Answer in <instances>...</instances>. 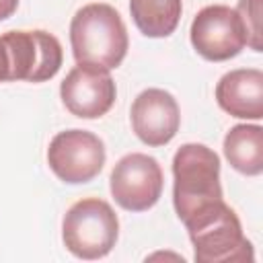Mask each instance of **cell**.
<instances>
[{
    "instance_id": "52a82bcc",
    "label": "cell",
    "mask_w": 263,
    "mask_h": 263,
    "mask_svg": "<svg viewBox=\"0 0 263 263\" xmlns=\"http://www.w3.org/2000/svg\"><path fill=\"white\" fill-rule=\"evenodd\" d=\"M191 43L210 62H226L242 51L247 35L238 12L224 4L201 8L191 23Z\"/></svg>"
},
{
    "instance_id": "30bf717a",
    "label": "cell",
    "mask_w": 263,
    "mask_h": 263,
    "mask_svg": "<svg viewBox=\"0 0 263 263\" xmlns=\"http://www.w3.org/2000/svg\"><path fill=\"white\" fill-rule=\"evenodd\" d=\"M181 123V113L175 97L162 88L142 90L132 105V127L148 146L168 144Z\"/></svg>"
},
{
    "instance_id": "ba28073f",
    "label": "cell",
    "mask_w": 263,
    "mask_h": 263,
    "mask_svg": "<svg viewBox=\"0 0 263 263\" xmlns=\"http://www.w3.org/2000/svg\"><path fill=\"white\" fill-rule=\"evenodd\" d=\"M109 183L113 199L123 210L146 212L160 199L164 177L156 158L132 152L113 166Z\"/></svg>"
},
{
    "instance_id": "7a4b0ae2",
    "label": "cell",
    "mask_w": 263,
    "mask_h": 263,
    "mask_svg": "<svg viewBox=\"0 0 263 263\" xmlns=\"http://www.w3.org/2000/svg\"><path fill=\"white\" fill-rule=\"evenodd\" d=\"M193 242L197 263H240L253 261V245L242 234L238 216L224 199L214 201L183 222Z\"/></svg>"
},
{
    "instance_id": "3957f363",
    "label": "cell",
    "mask_w": 263,
    "mask_h": 263,
    "mask_svg": "<svg viewBox=\"0 0 263 263\" xmlns=\"http://www.w3.org/2000/svg\"><path fill=\"white\" fill-rule=\"evenodd\" d=\"M173 203L179 220L222 199L220 158L203 144H183L173 158Z\"/></svg>"
},
{
    "instance_id": "7c38bea8",
    "label": "cell",
    "mask_w": 263,
    "mask_h": 263,
    "mask_svg": "<svg viewBox=\"0 0 263 263\" xmlns=\"http://www.w3.org/2000/svg\"><path fill=\"white\" fill-rule=\"evenodd\" d=\"M224 156L242 175L255 177L263 171V127L240 123L230 127L224 138Z\"/></svg>"
},
{
    "instance_id": "8fae6325",
    "label": "cell",
    "mask_w": 263,
    "mask_h": 263,
    "mask_svg": "<svg viewBox=\"0 0 263 263\" xmlns=\"http://www.w3.org/2000/svg\"><path fill=\"white\" fill-rule=\"evenodd\" d=\"M218 105L232 117H263V72L257 68H240L224 74L216 84Z\"/></svg>"
},
{
    "instance_id": "9a60e30c",
    "label": "cell",
    "mask_w": 263,
    "mask_h": 263,
    "mask_svg": "<svg viewBox=\"0 0 263 263\" xmlns=\"http://www.w3.org/2000/svg\"><path fill=\"white\" fill-rule=\"evenodd\" d=\"M16 6H18V0H0V21L12 16Z\"/></svg>"
},
{
    "instance_id": "4fadbf2b",
    "label": "cell",
    "mask_w": 263,
    "mask_h": 263,
    "mask_svg": "<svg viewBox=\"0 0 263 263\" xmlns=\"http://www.w3.org/2000/svg\"><path fill=\"white\" fill-rule=\"evenodd\" d=\"M183 0H129V12L146 37H168L181 18Z\"/></svg>"
},
{
    "instance_id": "8992f818",
    "label": "cell",
    "mask_w": 263,
    "mask_h": 263,
    "mask_svg": "<svg viewBox=\"0 0 263 263\" xmlns=\"http://www.w3.org/2000/svg\"><path fill=\"white\" fill-rule=\"evenodd\" d=\"M47 162L60 181L88 183L105 164V146L99 136L86 129H66L49 142Z\"/></svg>"
},
{
    "instance_id": "6da1fadb",
    "label": "cell",
    "mask_w": 263,
    "mask_h": 263,
    "mask_svg": "<svg viewBox=\"0 0 263 263\" xmlns=\"http://www.w3.org/2000/svg\"><path fill=\"white\" fill-rule=\"evenodd\" d=\"M72 53L78 64L117 68L127 53V31L119 12L103 2L82 6L70 23Z\"/></svg>"
},
{
    "instance_id": "277c9868",
    "label": "cell",
    "mask_w": 263,
    "mask_h": 263,
    "mask_svg": "<svg viewBox=\"0 0 263 263\" xmlns=\"http://www.w3.org/2000/svg\"><path fill=\"white\" fill-rule=\"evenodd\" d=\"M62 45L47 31H8L0 35V82H43L62 68Z\"/></svg>"
},
{
    "instance_id": "5bb4252c",
    "label": "cell",
    "mask_w": 263,
    "mask_h": 263,
    "mask_svg": "<svg viewBox=\"0 0 263 263\" xmlns=\"http://www.w3.org/2000/svg\"><path fill=\"white\" fill-rule=\"evenodd\" d=\"M234 10L242 21L247 45L255 51H261V0H240Z\"/></svg>"
},
{
    "instance_id": "9c48e42d",
    "label": "cell",
    "mask_w": 263,
    "mask_h": 263,
    "mask_svg": "<svg viewBox=\"0 0 263 263\" xmlns=\"http://www.w3.org/2000/svg\"><path fill=\"white\" fill-rule=\"evenodd\" d=\"M115 95L117 88L109 70L92 64L74 66L60 86L64 107L80 119L103 117L113 107Z\"/></svg>"
},
{
    "instance_id": "5b68a950",
    "label": "cell",
    "mask_w": 263,
    "mask_h": 263,
    "mask_svg": "<svg viewBox=\"0 0 263 263\" xmlns=\"http://www.w3.org/2000/svg\"><path fill=\"white\" fill-rule=\"evenodd\" d=\"M119 236V220L113 208L99 197L76 201L64 216L62 238L78 259H101L111 253Z\"/></svg>"
}]
</instances>
